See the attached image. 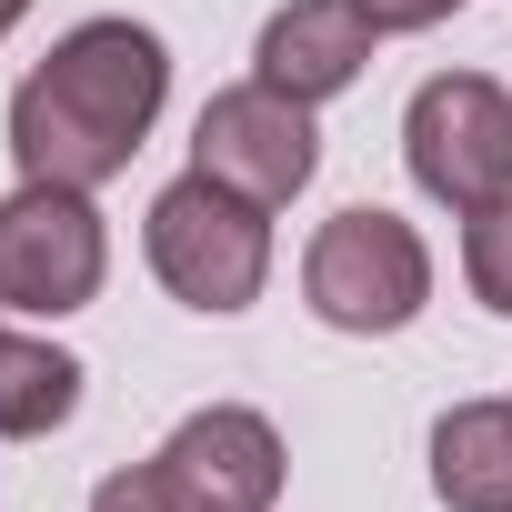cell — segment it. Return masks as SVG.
<instances>
[{
    "instance_id": "1",
    "label": "cell",
    "mask_w": 512,
    "mask_h": 512,
    "mask_svg": "<svg viewBox=\"0 0 512 512\" xmlns=\"http://www.w3.org/2000/svg\"><path fill=\"white\" fill-rule=\"evenodd\" d=\"M171 91V51L141 21H81L21 91H11V161L21 181H71L101 191L131 171Z\"/></svg>"
},
{
    "instance_id": "2",
    "label": "cell",
    "mask_w": 512,
    "mask_h": 512,
    "mask_svg": "<svg viewBox=\"0 0 512 512\" xmlns=\"http://www.w3.org/2000/svg\"><path fill=\"white\" fill-rule=\"evenodd\" d=\"M151 272L191 312H251L272 282V211L221 191L211 171H181L151 201Z\"/></svg>"
},
{
    "instance_id": "3",
    "label": "cell",
    "mask_w": 512,
    "mask_h": 512,
    "mask_svg": "<svg viewBox=\"0 0 512 512\" xmlns=\"http://www.w3.org/2000/svg\"><path fill=\"white\" fill-rule=\"evenodd\" d=\"M302 292L332 332H402L432 302V251L402 211H332L302 251Z\"/></svg>"
},
{
    "instance_id": "4",
    "label": "cell",
    "mask_w": 512,
    "mask_h": 512,
    "mask_svg": "<svg viewBox=\"0 0 512 512\" xmlns=\"http://www.w3.org/2000/svg\"><path fill=\"white\" fill-rule=\"evenodd\" d=\"M402 161L432 201H452L462 221L512 201V91L482 71H442L412 91L402 111Z\"/></svg>"
},
{
    "instance_id": "5",
    "label": "cell",
    "mask_w": 512,
    "mask_h": 512,
    "mask_svg": "<svg viewBox=\"0 0 512 512\" xmlns=\"http://www.w3.org/2000/svg\"><path fill=\"white\" fill-rule=\"evenodd\" d=\"M111 272V241H101V211L91 191L71 181H21L0 201V312H81Z\"/></svg>"
},
{
    "instance_id": "6",
    "label": "cell",
    "mask_w": 512,
    "mask_h": 512,
    "mask_svg": "<svg viewBox=\"0 0 512 512\" xmlns=\"http://www.w3.org/2000/svg\"><path fill=\"white\" fill-rule=\"evenodd\" d=\"M191 171H211L221 191L282 211L312 171H322V131H312V101L272 91V81H241V91H211L201 101V131H191Z\"/></svg>"
},
{
    "instance_id": "7",
    "label": "cell",
    "mask_w": 512,
    "mask_h": 512,
    "mask_svg": "<svg viewBox=\"0 0 512 512\" xmlns=\"http://www.w3.org/2000/svg\"><path fill=\"white\" fill-rule=\"evenodd\" d=\"M151 472L181 512H272L282 502V432L241 402H211L151 452Z\"/></svg>"
},
{
    "instance_id": "8",
    "label": "cell",
    "mask_w": 512,
    "mask_h": 512,
    "mask_svg": "<svg viewBox=\"0 0 512 512\" xmlns=\"http://www.w3.org/2000/svg\"><path fill=\"white\" fill-rule=\"evenodd\" d=\"M372 21H362V0H292V11H272L262 21V71L251 81H272V91H292V101H332V91H352L362 81V61H372Z\"/></svg>"
},
{
    "instance_id": "9",
    "label": "cell",
    "mask_w": 512,
    "mask_h": 512,
    "mask_svg": "<svg viewBox=\"0 0 512 512\" xmlns=\"http://www.w3.org/2000/svg\"><path fill=\"white\" fill-rule=\"evenodd\" d=\"M432 492L452 512H512V392L452 402L432 422Z\"/></svg>"
},
{
    "instance_id": "10",
    "label": "cell",
    "mask_w": 512,
    "mask_h": 512,
    "mask_svg": "<svg viewBox=\"0 0 512 512\" xmlns=\"http://www.w3.org/2000/svg\"><path fill=\"white\" fill-rule=\"evenodd\" d=\"M81 412V362L51 352V342H21V332H0V432L11 442H41Z\"/></svg>"
},
{
    "instance_id": "11",
    "label": "cell",
    "mask_w": 512,
    "mask_h": 512,
    "mask_svg": "<svg viewBox=\"0 0 512 512\" xmlns=\"http://www.w3.org/2000/svg\"><path fill=\"white\" fill-rule=\"evenodd\" d=\"M462 282H472V302H482V312H502V322H512V201L472 211V231H462Z\"/></svg>"
},
{
    "instance_id": "12",
    "label": "cell",
    "mask_w": 512,
    "mask_h": 512,
    "mask_svg": "<svg viewBox=\"0 0 512 512\" xmlns=\"http://www.w3.org/2000/svg\"><path fill=\"white\" fill-rule=\"evenodd\" d=\"M91 512H181V502H171V492H161V472L141 462V472H111V482L91 492Z\"/></svg>"
},
{
    "instance_id": "13",
    "label": "cell",
    "mask_w": 512,
    "mask_h": 512,
    "mask_svg": "<svg viewBox=\"0 0 512 512\" xmlns=\"http://www.w3.org/2000/svg\"><path fill=\"white\" fill-rule=\"evenodd\" d=\"M462 0H362V21L372 31H432V21H452Z\"/></svg>"
},
{
    "instance_id": "14",
    "label": "cell",
    "mask_w": 512,
    "mask_h": 512,
    "mask_svg": "<svg viewBox=\"0 0 512 512\" xmlns=\"http://www.w3.org/2000/svg\"><path fill=\"white\" fill-rule=\"evenodd\" d=\"M21 11H31V0H0V41H11V31H21Z\"/></svg>"
}]
</instances>
